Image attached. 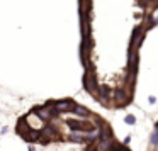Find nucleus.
I'll return each mask as SVG.
<instances>
[{
    "mask_svg": "<svg viewBox=\"0 0 158 151\" xmlns=\"http://www.w3.org/2000/svg\"><path fill=\"white\" fill-rule=\"evenodd\" d=\"M65 124L70 127V131H75V133H92L97 131L95 124L92 119H87V117H78V119H66Z\"/></svg>",
    "mask_w": 158,
    "mask_h": 151,
    "instance_id": "f257e3e1",
    "label": "nucleus"
},
{
    "mask_svg": "<svg viewBox=\"0 0 158 151\" xmlns=\"http://www.w3.org/2000/svg\"><path fill=\"white\" fill-rule=\"evenodd\" d=\"M46 105H55L56 109L61 112V116L63 114H68V112H72V109L75 107V100H72V99H58V100H48L46 102Z\"/></svg>",
    "mask_w": 158,
    "mask_h": 151,
    "instance_id": "f03ea898",
    "label": "nucleus"
},
{
    "mask_svg": "<svg viewBox=\"0 0 158 151\" xmlns=\"http://www.w3.org/2000/svg\"><path fill=\"white\" fill-rule=\"evenodd\" d=\"M31 112H34V116H38L41 122H49V120H51V110H49V107H48V105L34 107V109H32Z\"/></svg>",
    "mask_w": 158,
    "mask_h": 151,
    "instance_id": "7ed1b4c3",
    "label": "nucleus"
},
{
    "mask_svg": "<svg viewBox=\"0 0 158 151\" xmlns=\"http://www.w3.org/2000/svg\"><path fill=\"white\" fill-rule=\"evenodd\" d=\"M110 137H114V133H112V129H110V126L106 122L102 127H99V137H97V141L110 139Z\"/></svg>",
    "mask_w": 158,
    "mask_h": 151,
    "instance_id": "20e7f679",
    "label": "nucleus"
},
{
    "mask_svg": "<svg viewBox=\"0 0 158 151\" xmlns=\"http://www.w3.org/2000/svg\"><path fill=\"white\" fill-rule=\"evenodd\" d=\"M70 114H73V116H77V117H92V112H90L85 105H78V104H75V107L72 109Z\"/></svg>",
    "mask_w": 158,
    "mask_h": 151,
    "instance_id": "39448f33",
    "label": "nucleus"
},
{
    "mask_svg": "<svg viewBox=\"0 0 158 151\" xmlns=\"http://www.w3.org/2000/svg\"><path fill=\"white\" fill-rule=\"evenodd\" d=\"M124 122H126L127 126H134V124H136V117L131 116V114H127V116L124 117Z\"/></svg>",
    "mask_w": 158,
    "mask_h": 151,
    "instance_id": "423d86ee",
    "label": "nucleus"
},
{
    "mask_svg": "<svg viewBox=\"0 0 158 151\" xmlns=\"http://www.w3.org/2000/svg\"><path fill=\"white\" fill-rule=\"evenodd\" d=\"M150 143H151V146H158V131H155V133L151 134Z\"/></svg>",
    "mask_w": 158,
    "mask_h": 151,
    "instance_id": "0eeeda50",
    "label": "nucleus"
},
{
    "mask_svg": "<svg viewBox=\"0 0 158 151\" xmlns=\"http://www.w3.org/2000/svg\"><path fill=\"white\" fill-rule=\"evenodd\" d=\"M148 102H150V104H156V97L150 95V97H148Z\"/></svg>",
    "mask_w": 158,
    "mask_h": 151,
    "instance_id": "6e6552de",
    "label": "nucleus"
},
{
    "mask_svg": "<svg viewBox=\"0 0 158 151\" xmlns=\"http://www.w3.org/2000/svg\"><path fill=\"white\" fill-rule=\"evenodd\" d=\"M123 143H124V144H129V143H131V136H126V137H124Z\"/></svg>",
    "mask_w": 158,
    "mask_h": 151,
    "instance_id": "1a4fd4ad",
    "label": "nucleus"
},
{
    "mask_svg": "<svg viewBox=\"0 0 158 151\" xmlns=\"http://www.w3.org/2000/svg\"><path fill=\"white\" fill-rule=\"evenodd\" d=\"M29 151H36V149H34V146H29Z\"/></svg>",
    "mask_w": 158,
    "mask_h": 151,
    "instance_id": "9d476101",
    "label": "nucleus"
}]
</instances>
